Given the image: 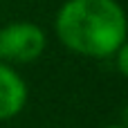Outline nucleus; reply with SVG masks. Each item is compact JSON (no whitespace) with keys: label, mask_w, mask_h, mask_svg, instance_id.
Wrapping results in <instances>:
<instances>
[{"label":"nucleus","mask_w":128,"mask_h":128,"mask_svg":"<svg viewBox=\"0 0 128 128\" xmlns=\"http://www.w3.org/2000/svg\"><path fill=\"white\" fill-rule=\"evenodd\" d=\"M61 43L83 56H110L126 40L124 9L115 0H68L56 16Z\"/></svg>","instance_id":"f257e3e1"},{"label":"nucleus","mask_w":128,"mask_h":128,"mask_svg":"<svg viewBox=\"0 0 128 128\" xmlns=\"http://www.w3.org/2000/svg\"><path fill=\"white\" fill-rule=\"evenodd\" d=\"M45 50V34L34 22H11L0 29V56L4 61L29 63Z\"/></svg>","instance_id":"f03ea898"},{"label":"nucleus","mask_w":128,"mask_h":128,"mask_svg":"<svg viewBox=\"0 0 128 128\" xmlns=\"http://www.w3.org/2000/svg\"><path fill=\"white\" fill-rule=\"evenodd\" d=\"M25 101H27V88L22 79L11 68L0 63V119H11L14 115H18Z\"/></svg>","instance_id":"7ed1b4c3"},{"label":"nucleus","mask_w":128,"mask_h":128,"mask_svg":"<svg viewBox=\"0 0 128 128\" xmlns=\"http://www.w3.org/2000/svg\"><path fill=\"white\" fill-rule=\"evenodd\" d=\"M117 54H119V70H122V74H128V47H126V43L119 45Z\"/></svg>","instance_id":"20e7f679"},{"label":"nucleus","mask_w":128,"mask_h":128,"mask_svg":"<svg viewBox=\"0 0 128 128\" xmlns=\"http://www.w3.org/2000/svg\"><path fill=\"white\" fill-rule=\"evenodd\" d=\"M108 128H124V126H108Z\"/></svg>","instance_id":"39448f33"}]
</instances>
